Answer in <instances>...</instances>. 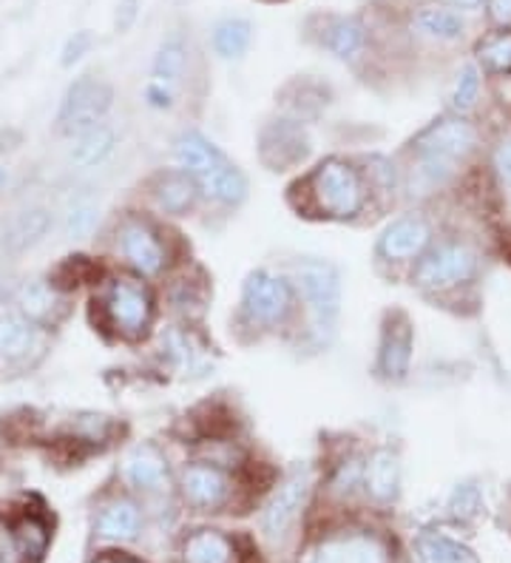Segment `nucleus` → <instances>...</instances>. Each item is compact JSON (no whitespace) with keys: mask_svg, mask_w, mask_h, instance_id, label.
<instances>
[{"mask_svg":"<svg viewBox=\"0 0 511 563\" xmlns=\"http://www.w3.org/2000/svg\"><path fill=\"white\" fill-rule=\"evenodd\" d=\"M307 191L315 211L330 220H353L367 202L362 172L344 159H324L307 179Z\"/></svg>","mask_w":511,"mask_h":563,"instance_id":"f257e3e1","label":"nucleus"},{"mask_svg":"<svg viewBox=\"0 0 511 563\" xmlns=\"http://www.w3.org/2000/svg\"><path fill=\"white\" fill-rule=\"evenodd\" d=\"M111 106H114V89L105 80L91 75L77 77L63 95L60 111H57V131L63 137L75 140L95 125L105 123Z\"/></svg>","mask_w":511,"mask_h":563,"instance_id":"f03ea898","label":"nucleus"},{"mask_svg":"<svg viewBox=\"0 0 511 563\" xmlns=\"http://www.w3.org/2000/svg\"><path fill=\"white\" fill-rule=\"evenodd\" d=\"M296 288L307 302L319 333H333L335 319L341 313V274L335 265L324 260H301L293 268Z\"/></svg>","mask_w":511,"mask_h":563,"instance_id":"7ed1b4c3","label":"nucleus"},{"mask_svg":"<svg viewBox=\"0 0 511 563\" xmlns=\"http://www.w3.org/2000/svg\"><path fill=\"white\" fill-rule=\"evenodd\" d=\"M102 310H105V319H109V324L120 336L140 339L151 328L154 302H151V294L143 282L114 279L109 290H105Z\"/></svg>","mask_w":511,"mask_h":563,"instance_id":"20e7f679","label":"nucleus"},{"mask_svg":"<svg viewBox=\"0 0 511 563\" xmlns=\"http://www.w3.org/2000/svg\"><path fill=\"white\" fill-rule=\"evenodd\" d=\"M477 274V256L466 245H441L423 254L415 265V285L426 290L455 288Z\"/></svg>","mask_w":511,"mask_h":563,"instance_id":"39448f33","label":"nucleus"},{"mask_svg":"<svg viewBox=\"0 0 511 563\" xmlns=\"http://www.w3.org/2000/svg\"><path fill=\"white\" fill-rule=\"evenodd\" d=\"M245 302L247 317L259 324H279L285 322L287 313L293 310V288L285 276H276L270 271H256L245 282Z\"/></svg>","mask_w":511,"mask_h":563,"instance_id":"423d86ee","label":"nucleus"},{"mask_svg":"<svg viewBox=\"0 0 511 563\" xmlns=\"http://www.w3.org/2000/svg\"><path fill=\"white\" fill-rule=\"evenodd\" d=\"M477 143V134L471 123H466L460 114L457 118H443L423 129L415 140L418 157H432L441 163L455 165L457 159L469 157Z\"/></svg>","mask_w":511,"mask_h":563,"instance_id":"0eeeda50","label":"nucleus"},{"mask_svg":"<svg viewBox=\"0 0 511 563\" xmlns=\"http://www.w3.org/2000/svg\"><path fill=\"white\" fill-rule=\"evenodd\" d=\"M301 563H389V550L373 532H341L315 543Z\"/></svg>","mask_w":511,"mask_h":563,"instance_id":"6e6552de","label":"nucleus"},{"mask_svg":"<svg viewBox=\"0 0 511 563\" xmlns=\"http://www.w3.org/2000/svg\"><path fill=\"white\" fill-rule=\"evenodd\" d=\"M310 487H313V478L307 470H296L293 475H287L281 487L267 501L265 516H262V529H265L267 538H285L290 532V527L304 509Z\"/></svg>","mask_w":511,"mask_h":563,"instance_id":"1a4fd4ad","label":"nucleus"},{"mask_svg":"<svg viewBox=\"0 0 511 563\" xmlns=\"http://www.w3.org/2000/svg\"><path fill=\"white\" fill-rule=\"evenodd\" d=\"M179 489L182 498L197 509H219L225 507L231 498V478L222 467H216L213 461H199V464H188L179 478Z\"/></svg>","mask_w":511,"mask_h":563,"instance_id":"9d476101","label":"nucleus"},{"mask_svg":"<svg viewBox=\"0 0 511 563\" xmlns=\"http://www.w3.org/2000/svg\"><path fill=\"white\" fill-rule=\"evenodd\" d=\"M412 324H409L407 313L396 310L389 313L387 324H384L381 351H378V373L387 382H403L412 364Z\"/></svg>","mask_w":511,"mask_h":563,"instance_id":"9b49d317","label":"nucleus"},{"mask_svg":"<svg viewBox=\"0 0 511 563\" xmlns=\"http://www.w3.org/2000/svg\"><path fill=\"white\" fill-rule=\"evenodd\" d=\"M120 251L129 260V265L134 271H140L143 276H157L168 262L165 254V245L159 242L157 231L140 220L125 222L123 231H120Z\"/></svg>","mask_w":511,"mask_h":563,"instance_id":"f8f14e48","label":"nucleus"},{"mask_svg":"<svg viewBox=\"0 0 511 563\" xmlns=\"http://www.w3.org/2000/svg\"><path fill=\"white\" fill-rule=\"evenodd\" d=\"M432 242V228L421 217H403L387 225L378 240V254L389 262L421 260Z\"/></svg>","mask_w":511,"mask_h":563,"instance_id":"ddd939ff","label":"nucleus"},{"mask_svg":"<svg viewBox=\"0 0 511 563\" xmlns=\"http://www.w3.org/2000/svg\"><path fill=\"white\" fill-rule=\"evenodd\" d=\"M125 482L143 495H159L170 489V470L165 455L159 453L157 446L140 444L125 455L123 464Z\"/></svg>","mask_w":511,"mask_h":563,"instance_id":"4468645a","label":"nucleus"},{"mask_svg":"<svg viewBox=\"0 0 511 563\" xmlns=\"http://www.w3.org/2000/svg\"><path fill=\"white\" fill-rule=\"evenodd\" d=\"M307 152H310V143H307L304 129L290 120H279L262 131V159L276 172L304 159Z\"/></svg>","mask_w":511,"mask_h":563,"instance_id":"2eb2a0df","label":"nucleus"},{"mask_svg":"<svg viewBox=\"0 0 511 563\" xmlns=\"http://www.w3.org/2000/svg\"><path fill=\"white\" fill-rule=\"evenodd\" d=\"M199 183L188 172H163L151 183V197L157 202L159 211L170 213V217H182L191 211L199 200Z\"/></svg>","mask_w":511,"mask_h":563,"instance_id":"dca6fc26","label":"nucleus"},{"mask_svg":"<svg viewBox=\"0 0 511 563\" xmlns=\"http://www.w3.org/2000/svg\"><path fill=\"white\" fill-rule=\"evenodd\" d=\"M364 487L378 504H392L401 493V461L392 450L381 446L364 464Z\"/></svg>","mask_w":511,"mask_h":563,"instance_id":"f3484780","label":"nucleus"},{"mask_svg":"<svg viewBox=\"0 0 511 563\" xmlns=\"http://www.w3.org/2000/svg\"><path fill=\"white\" fill-rule=\"evenodd\" d=\"M412 26L418 35L430 37L437 43L460 41L466 35V18L455 7H443V3H423L412 14Z\"/></svg>","mask_w":511,"mask_h":563,"instance_id":"a211bd4d","label":"nucleus"},{"mask_svg":"<svg viewBox=\"0 0 511 563\" xmlns=\"http://www.w3.org/2000/svg\"><path fill=\"white\" fill-rule=\"evenodd\" d=\"M95 529L105 541H134L143 529V512L129 498H114L100 507Z\"/></svg>","mask_w":511,"mask_h":563,"instance_id":"6ab92c4d","label":"nucleus"},{"mask_svg":"<svg viewBox=\"0 0 511 563\" xmlns=\"http://www.w3.org/2000/svg\"><path fill=\"white\" fill-rule=\"evenodd\" d=\"M174 159H177L182 172L199 179L208 172H213L225 159V154L219 152L211 140H204L202 134H197V131H185V134L177 137V143H174Z\"/></svg>","mask_w":511,"mask_h":563,"instance_id":"aec40b11","label":"nucleus"},{"mask_svg":"<svg viewBox=\"0 0 511 563\" xmlns=\"http://www.w3.org/2000/svg\"><path fill=\"white\" fill-rule=\"evenodd\" d=\"M12 302L18 313L32 319L34 324H43L55 317L60 299H57V288L48 279H26L14 288Z\"/></svg>","mask_w":511,"mask_h":563,"instance_id":"412c9836","label":"nucleus"},{"mask_svg":"<svg viewBox=\"0 0 511 563\" xmlns=\"http://www.w3.org/2000/svg\"><path fill=\"white\" fill-rule=\"evenodd\" d=\"M55 228V213L43 206H32L26 211H21L12 220L7 231V245L14 254H23L29 247L41 245L48 236V231Z\"/></svg>","mask_w":511,"mask_h":563,"instance_id":"4be33fe9","label":"nucleus"},{"mask_svg":"<svg viewBox=\"0 0 511 563\" xmlns=\"http://www.w3.org/2000/svg\"><path fill=\"white\" fill-rule=\"evenodd\" d=\"M114 148L116 131L109 123H100L86 131V134H80V137L71 140L66 157L75 168H95V165L105 163L114 154Z\"/></svg>","mask_w":511,"mask_h":563,"instance_id":"5701e85b","label":"nucleus"},{"mask_svg":"<svg viewBox=\"0 0 511 563\" xmlns=\"http://www.w3.org/2000/svg\"><path fill=\"white\" fill-rule=\"evenodd\" d=\"M37 344V324L18 310H0V358L18 362Z\"/></svg>","mask_w":511,"mask_h":563,"instance_id":"b1692460","label":"nucleus"},{"mask_svg":"<svg viewBox=\"0 0 511 563\" xmlns=\"http://www.w3.org/2000/svg\"><path fill=\"white\" fill-rule=\"evenodd\" d=\"M321 43L333 52L338 60H355L367 46V29L355 18H330L321 29Z\"/></svg>","mask_w":511,"mask_h":563,"instance_id":"393cba45","label":"nucleus"},{"mask_svg":"<svg viewBox=\"0 0 511 563\" xmlns=\"http://www.w3.org/2000/svg\"><path fill=\"white\" fill-rule=\"evenodd\" d=\"M197 183L208 197H213V200L222 202V206H238V202L247 197L245 174L238 172L233 163H227V159H222L213 172L199 177Z\"/></svg>","mask_w":511,"mask_h":563,"instance_id":"a878e982","label":"nucleus"},{"mask_svg":"<svg viewBox=\"0 0 511 563\" xmlns=\"http://www.w3.org/2000/svg\"><path fill=\"white\" fill-rule=\"evenodd\" d=\"M211 43L222 60H238L247 55L253 43V23L245 18H225L213 26Z\"/></svg>","mask_w":511,"mask_h":563,"instance_id":"bb28decb","label":"nucleus"},{"mask_svg":"<svg viewBox=\"0 0 511 563\" xmlns=\"http://www.w3.org/2000/svg\"><path fill=\"white\" fill-rule=\"evenodd\" d=\"M188 69V43L179 35L165 37L163 46L154 55V66H151V80L163 82V86H177Z\"/></svg>","mask_w":511,"mask_h":563,"instance_id":"cd10ccee","label":"nucleus"},{"mask_svg":"<svg viewBox=\"0 0 511 563\" xmlns=\"http://www.w3.org/2000/svg\"><path fill=\"white\" fill-rule=\"evenodd\" d=\"M185 563H233V543L216 529H199L182 547Z\"/></svg>","mask_w":511,"mask_h":563,"instance_id":"c85d7f7f","label":"nucleus"},{"mask_svg":"<svg viewBox=\"0 0 511 563\" xmlns=\"http://www.w3.org/2000/svg\"><path fill=\"white\" fill-rule=\"evenodd\" d=\"M477 66L491 75H511V29L491 32L475 46Z\"/></svg>","mask_w":511,"mask_h":563,"instance_id":"c756f323","label":"nucleus"},{"mask_svg":"<svg viewBox=\"0 0 511 563\" xmlns=\"http://www.w3.org/2000/svg\"><path fill=\"white\" fill-rule=\"evenodd\" d=\"M418 555L423 563H480L466 543L452 541L446 536L418 538Z\"/></svg>","mask_w":511,"mask_h":563,"instance_id":"7c9ffc66","label":"nucleus"},{"mask_svg":"<svg viewBox=\"0 0 511 563\" xmlns=\"http://www.w3.org/2000/svg\"><path fill=\"white\" fill-rule=\"evenodd\" d=\"M97 222H100V206H97L95 200H89V197L71 200L66 206V213H63V222H60L63 236L71 242L86 240V236H91Z\"/></svg>","mask_w":511,"mask_h":563,"instance_id":"2f4dec72","label":"nucleus"},{"mask_svg":"<svg viewBox=\"0 0 511 563\" xmlns=\"http://www.w3.org/2000/svg\"><path fill=\"white\" fill-rule=\"evenodd\" d=\"M14 536H18V543H21L23 555H26V561H41L43 555H46L48 550V527L41 521V518L34 516H26L18 521V527H14Z\"/></svg>","mask_w":511,"mask_h":563,"instance_id":"473e14b6","label":"nucleus"},{"mask_svg":"<svg viewBox=\"0 0 511 563\" xmlns=\"http://www.w3.org/2000/svg\"><path fill=\"white\" fill-rule=\"evenodd\" d=\"M480 77L484 75H480L477 63H466L464 69L457 71L455 89H452V111L466 114L477 103V97H480Z\"/></svg>","mask_w":511,"mask_h":563,"instance_id":"72a5a7b5","label":"nucleus"},{"mask_svg":"<svg viewBox=\"0 0 511 563\" xmlns=\"http://www.w3.org/2000/svg\"><path fill=\"white\" fill-rule=\"evenodd\" d=\"M449 512L455 518L471 521L484 512V493L475 484H457L449 495Z\"/></svg>","mask_w":511,"mask_h":563,"instance_id":"f704fd0d","label":"nucleus"},{"mask_svg":"<svg viewBox=\"0 0 511 563\" xmlns=\"http://www.w3.org/2000/svg\"><path fill=\"white\" fill-rule=\"evenodd\" d=\"M165 344H168L170 358L177 362L179 371L193 373V371H199V367H202V364H204V356L199 351H193L191 339L185 336V333H177V330H174V333H168V342H165Z\"/></svg>","mask_w":511,"mask_h":563,"instance_id":"c9c22d12","label":"nucleus"},{"mask_svg":"<svg viewBox=\"0 0 511 563\" xmlns=\"http://www.w3.org/2000/svg\"><path fill=\"white\" fill-rule=\"evenodd\" d=\"M111 430H114V424H111L105 416H95V412L77 416V421H75L77 439L89 441V444H102V441L111 435Z\"/></svg>","mask_w":511,"mask_h":563,"instance_id":"e433bc0d","label":"nucleus"},{"mask_svg":"<svg viewBox=\"0 0 511 563\" xmlns=\"http://www.w3.org/2000/svg\"><path fill=\"white\" fill-rule=\"evenodd\" d=\"M91 48H95V35H91L89 29H80V32H75V35L63 43L60 66H63V69H71V66H77L82 57L89 55Z\"/></svg>","mask_w":511,"mask_h":563,"instance_id":"4c0bfd02","label":"nucleus"},{"mask_svg":"<svg viewBox=\"0 0 511 563\" xmlns=\"http://www.w3.org/2000/svg\"><path fill=\"white\" fill-rule=\"evenodd\" d=\"M0 563H29L14 536V527H9L7 521H0Z\"/></svg>","mask_w":511,"mask_h":563,"instance_id":"58836bf2","label":"nucleus"},{"mask_svg":"<svg viewBox=\"0 0 511 563\" xmlns=\"http://www.w3.org/2000/svg\"><path fill=\"white\" fill-rule=\"evenodd\" d=\"M145 100H148L151 109H174V89H170V86H163V82L151 80L148 86H145Z\"/></svg>","mask_w":511,"mask_h":563,"instance_id":"ea45409f","label":"nucleus"},{"mask_svg":"<svg viewBox=\"0 0 511 563\" xmlns=\"http://www.w3.org/2000/svg\"><path fill=\"white\" fill-rule=\"evenodd\" d=\"M136 14H140V0H120L114 14V29L116 32H129L134 26Z\"/></svg>","mask_w":511,"mask_h":563,"instance_id":"a19ab883","label":"nucleus"},{"mask_svg":"<svg viewBox=\"0 0 511 563\" xmlns=\"http://www.w3.org/2000/svg\"><path fill=\"white\" fill-rule=\"evenodd\" d=\"M489 18L500 29H511V0H489Z\"/></svg>","mask_w":511,"mask_h":563,"instance_id":"79ce46f5","label":"nucleus"},{"mask_svg":"<svg viewBox=\"0 0 511 563\" xmlns=\"http://www.w3.org/2000/svg\"><path fill=\"white\" fill-rule=\"evenodd\" d=\"M495 165H498V174L503 177V183H509L511 186V140H506V143L498 148V154H495Z\"/></svg>","mask_w":511,"mask_h":563,"instance_id":"37998d69","label":"nucleus"},{"mask_svg":"<svg viewBox=\"0 0 511 563\" xmlns=\"http://www.w3.org/2000/svg\"><path fill=\"white\" fill-rule=\"evenodd\" d=\"M484 3H486V0H452V7L466 9V12H475V9H480Z\"/></svg>","mask_w":511,"mask_h":563,"instance_id":"c03bdc74","label":"nucleus"},{"mask_svg":"<svg viewBox=\"0 0 511 563\" xmlns=\"http://www.w3.org/2000/svg\"><path fill=\"white\" fill-rule=\"evenodd\" d=\"M12 294H14V290L9 288V285H7V279H0V305L7 302V299H12Z\"/></svg>","mask_w":511,"mask_h":563,"instance_id":"a18cd8bd","label":"nucleus"},{"mask_svg":"<svg viewBox=\"0 0 511 563\" xmlns=\"http://www.w3.org/2000/svg\"><path fill=\"white\" fill-rule=\"evenodd\" d=\"M9 183V174H7V168H3V165H0V188L7 186Z\"/></svg>","mask_w":511,"mask_h":563,"instance_id":"49530a36","label":"nucleus"},{"mask_svg":"<svg viewBox=\"0 0 511 563\" xmlns=\"http://www.w3.org/2000/svg\"><path fill=\"white\" fill-rule=\"evenodd\" d=\"M95 563H116V558H100V561H95Z\"/></svg>","mask_w":511,"mask_h":563,"instance_id":"de8ad7c7","label":"nucleus"},{"mask_svg":"<svg viewBox=\"0 0 511 563\" xmlns=\"http://www.w3.org/2000/svg\"><path fill=\"white\" fill-rule=\"evenodd\" d=\"M116 563H136V561H131V558H116Z\"/></svg>","mask_w":511,"mask_h":563,"instance_id":"09e8293b","label":"nucleus"}]
</instances>
